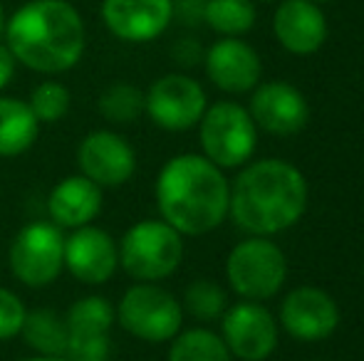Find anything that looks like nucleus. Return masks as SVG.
Segmentation results:
<instances>
[{
    "label": "nucleus",
    "instance_id": "f257e3e1",
    "mask_svg": "<svg viewBox=\"0 0 364 361\" xmlns=\"http://www.w3.org/2000/svg\"><path fill=\"white\" fill-rule=\"evenodd\" d=\"M310 203V186L295 164L260 159L245 164L230 183L228 216L248 235L273 238L302 221Z\"/></svg>",
    "mask_w": 364,
    "mask_h": 361
},
{
    "label": "nucleus",
    "instance_id": "f03ea898",
    "mask_svg": "<svg viewBox=\"0 0 364 361\" xmlns=\"http://www.w3.org/2000/svg\"><path fill=\"white\" fill-rule=\"evenodd\" d=\"M159 218L181 235H208L228 218L230 183L203 154H178L161 166L154 183Z\"/></svg>",
    "mask_w": 364,
    "mask_h": 361
},
{
    "label": "nucleus",
    "instance_id": "7ed1b4c3",
    "mask_svg": "<svg viewBox=\"0 0 364 361\" xmlns=\"http://www.w3.org/2000/svg\"><path fill=\"white\" fill-rule=\"evenodd\" d=\"M5 45L15 62L40 74L70 72L87 48L85 20L68 0H30L8 18Z\"/></svg>",
    "mask_w": 364,
    "mask_h": 361
},
{
    "label": "nucleus",
    "instance_id": "20e7f679",
    "mask_svg": "<svg viewBox=\"0 0 364 361\" xmlns=\"http://www.w3.org/2000/svg\"><path fill=\"white\" fill-rule=\"evenodd\" d=\"M183 260V235L161 218H146L119 240V267L136 282H161Z\"/></svg>",
    "mask_w": 364,
    "mask_h": 361
},
{
    "label": "nucleus",
    "instance_id": "39448f33",
    "mask_svg": "<svg viewBox=\"0 0 364 361\" xmlns=\"http://www.w3.org/2000/svg\"><path fill=\"white\" fill-rule=\"evenodd\" d=\"M117 324L129 337L146 344L171 342L183 327V307L156 282H136L114 307Z\"/></svg>",
    "mask_w": 364,
    "mask_h": 361
},
{
    "label": "nucleus",
    "instance_id": "423d86ee",
    "mask_svg": "<svg viewBox=\"0 0 364 361\" xmlns=\"http://www.w3.org/2000/svg\"><path fill=\"white\" fill-rule=\"evenodd\" d=\"M225 279L240 299L265 302L283 289L288 257L270 238L250 235L225 257Z\"/></svg>",
    "mask_w": 364,
    "mask_h": 361
},
{
    "label": "nucleus",
    "instance_id": "0eeeda50",
    "mask_svg": "<svg viewBox=\"0 0 364 361\" xmlns=\"http://www.w3.org/2000/svg\"><path fill=\"white\" fill-rule=\"evenodd\" d=\"M198 141L208 161L218 169H240L258 146V126L245 106L235 101H216L206 106L198 121Z\"/></svg>",
    "mask_w": 364,
    "mask_h": 361
},
{
    "label": "nucleus",
    "instance_id": "6e6552de",
    "mask_svg": "<svg viewBox=\"0 0 364 361\" xmlns=\"http://www.w3.org/2000/svg\"><path fill=\"white\" fill-rule=\"evenodd\" d=\"M13 277L30 289L50 287L65 270V235L50 221H33L15 233L8 250Z\"/></svg>",
    "mask_w": 364,
    "mask_h": 361
},
{
    "label": "nucleus",
    "instance_id": "1a4fd4ad",
    "mask_svg": "<svg viewBox=\"0 0 364 361\" xmlns=\"http://www.w3.org/2000/svg\"><path fill=\"white\" fill-rule=\"evenodd\" d=\"M220 339L233 359L265 361L278 349L280 324L263 302L240 299L220 317Z\"/></svg>",
    "mask_w": 364,
    "mask_h": 361
},
{
    "label": "nucleus",
    "instance_id": "9d476101",
    "mask_svg": "<svg viewBox=\"0 0 364 361\" xmlns=\"http://www.w3.org/2000/svg\"><path fill=\"white\" fill-rule=\"evenodd\" d=\"M117 322L114 304L102 294H87L70 304L65 312L68 324V361H109L112 327Z\"/></svg>",
    "mask_w": 364,
    "mask_h": 361
},
{
    "label": "nucleus",
    "instance_id": "9b49d317",
    "mask_svg": "<svg viewBox=\"0 0 364 361\" xmlns=\"http://www.w3.org/2000/svg\"><path fill=\"white\" fill-rule=\"evenodd\" d=\"M144 114L164 131H188L198 126L208 106L206 91L193 77L171 72L159 77L144 91Z\"/></svg>",
    "mask_w": 364,
    "mask_h": 361
},
{
    "label": "nucleus",
    "instance_id": "f8f14e48",
    "mask_svg": "<svg viewBox=\"0 0 364 361\" xmlns=\"http://www.w3.org/2000/svg\"><path fill=\"white\" fill-rule=\"evenodd\" d=\"M77 169L102 191L122 188L136 171V151L127 136L112 129L90 131L77 144Z\"/></svg>",
    "mask_w": 364,
    "mask_h": 361
},
{
    "label": "nucleus",
    "instance_id": "ddd939ff",
    "mask_svg": "<svg viewBox=\"0 0 364 361\" xmlns=\"http://www.w3.org/2000/svg\"><path fill=\"white\" fill-rule=\"evenodd\" d=\"M278 324L297 342H322L340 327V307L322 287L300 284L285 294Z\"/></svg>",
    "mask_w": 364,
    "mask_h": 361
},
{
    "label": "nucleus",
    "instance_id": "4468645a",
    "mask_svg": "<svg viewBox=\"0 0 364 361\" xmlns=\"http://www.w3.org/2000/svg\"><path fill=\"white\" fill-rule=\"evenodd\" d=\"M65 270L82 284H105L119 270V243L97 226H82L65 238Z\"/></svg>",
    "mask_w": 364,
    "mask_h": 361
},
{
    "label": "nucleus",
    "instance_id": "2eb2a0df",
    "mask_svg": "<svg viewBox=\"0 0 364 361\" xmlns=\"http://www.w3.org/2000/svg\"><path fill=\"white\" fill-rule=\"evenodd\" d=\"M250 116L255 126L273 136L300 134L310 121V104L305 94L290 82H265L258 84L250 96Z\"/></svg>",
    "mask_w": 364,
    "mask_h": 361
},
{
    "label": "nucleus",
    "instance_id": "dca6fc26",
    "mask_svg": "<svg viewBox=\"0 0 364 361\" xmlns=\"http://www.w3.org/2000/svg\"><path fill=\"white\" fill-rule=\"evenodd\" d=\"M102 20L117 40L151 43L173 20L171 0H102Z\"/></svg>",
    "mask_w": 364,
    "mask_h": 361
},
{
    "label": "nucleus",
    "instance_id": "f3484780",
    "mask_svg": "<svg viewBox=\"0 0 364 361\" xmlns=\"http://www.w3.org/2000/svg\"><path fill=\"white\" fill-rule=\"evenodd\" d=\"M206 74L220 91L245 94L255 89L263 74L260 57L248 43L240 38H223L203 52Z\"/></svg>",
    "mask_w": 364,
    "mask_h": 361
},
{
    "label": "nucleus",
    "instance_id": "a211bd4d",
    "mask_svg": "<svg viewBox=\"0 0 364 361\" xmlns=\"http://www.w3.org/2000/svg\"><path fill=\"white\" fill-rule=\"evenodd\" d=\"M273 30L278 43L292 55H312L327 40V18L317 3L283 0L275 10Z\"/></svg>",
    "mask_w": 364,
    "mask_h": 361
},
{
    "label": "nucleus",
    "instance_id": "6ab92c4d",
    "mask_svg": "<svg viewBox=\"0 0 364 361\" xmlns=\"http://www.w3.org/2000/svg\"><path fill=\"white\" fill-rule=\"evenodd\" d=\"M105 193L82 174L68 176L58 181L48 196V216L50 223L60 231H77L82 226L95 223L102 213Z\"/></svg>",
    "mask_w": 364,
    "mask_h": 361
},
{
    "label": "nucleus",
    "instance_id": "aec40b11",
    "mask_svg": "<svg viewBox=\"0 0 364 361\" xmlns=\"http://www.w3.org/2000/svg\"><path fill=\"white\" fill-rule=\"evenodd\" d=\"M40 136V121L28 101L18 96H0V159L23 156Z\"/></svg>",
    "mask_w": 364,
    "mask_h": 361
},
{
    "label": "nucleus",
    "instance_id": "412c9836",
    "mask_svg": "<svg viewBox=\"0 0 364 361\" xmlns=\"http://www.w3.org/2000/svg\"><path fill=\"white\" fill-rule=\"evenodd\" d=\"M20 337L40 357H65L68 324H65V317H60L50 307L28 309V317H25Z\"/></svg>",
    "mask_w": 364,
    "mask_h": 361
},
{
    "label": "nucleus",
    "instance_id": "4be33fe9",
    "mask_svg": "<svg viewBox=\"0 0 364 361\" xmlns=\"http://www.w3.org/2000/svg\"><path fill=\"white\" fill-rule=\"evenodd\" d=\"M168 361H233L220 334L206 327H193L178 332L171 339Z\"/></svg>",
    "mask_w": 364,
    "mask_h": 361
},
{
    "label": "nucleus",
    "instance_id": "5701e85b",
    "mask_svg": "<svg viewBox=\"0 0 364 361\" xmlns=\"http://www.w3.org/2000/svg\"><path fill=\"white\" fill-rule=\"evenodd\" d=\"M144 91L132 82H112L97 96V111L109 124H132L144 114Z\"/></svg>",
    "mask_w": 364,
    "mask_h": 361
},
{
    "label": "nucleus",
    "instance_id": "b1692460",
    "mask_svg": "<svg viewBox=\"0 0 364 361\" xmlns=\"http://www.w3.org/2000/svg\"><path fill=\"white\" fill-rule=\"evenodd\" d=\"M203 23L223 38H240L255 25L253 0H208Z\"/></svg>",
    "mask_w": 364,
    "mask_h": 361
},
{
    "label": "nucleus",
    "instance_id": "393cba45",
    "mask_svg": "<svg viewBox=\"0 0 364 361\" xmlns=\"http://www.w3.org/2000/svg\"><path fill=\"white\" fill-rule=\"evenodd\" d=\"M181 307L196 322H216L228 309V292L213 279H193L183 292Z\"/></svg>",
    "mask_w": 364,
    "mask_h": 361
},
{
    "label": "nucleus",
    "instance_id": "a878e982",
    "mask_svg": "<svg viewBox=\"0 0 364 361\" xmlns=\"http://www.w3.org/2000/svg\"><path fill=\"white\" fill-rule=\"evenodd\" d=\"M33 114L38 116L40 124H55V121L65 119L70 114V106H73V94L65 87L63 82H40L38 87L30 91L28 99Z\"/></svg>",
    "mask_w": 364,
    "mask_h": 361
},
{
    "label": "nucleus",
    "instance_id": "bb28decb",
    "mask_svg": "<svg viewBox=\"0 0 364 361\" xmlns=\"http://www.w3.org/2000/svg\"><path fill=\"white\" fill-rule=\"evenodd\" d=\"M28 307L25 302L8 287H0V342L15 339L23 332Z\"/></svg>",
    "mask_w": 364,
    "mask_h": 361
},
{
    "label": "nucleus",
    "instance_id": "cd10ccee",
    "mask_svg": "<svg viewBox=\"0 0 364 361\" xmlns=\"http://www.w3.org/2000/svg\"><path fill=\"white\" fill-rule=\"evenodd\" d=\"M171 57L176 60L181 67H193V65L203 62V48L191 38H181L173 43Z\"/></svg>",
    "mask_w": 364,
    "mask_h": 361
},
{
    "label": "nucleus",
    "instance_id": "c85d7f7f",
    "mask_svg": "<svg viewBox=\"0 0 364 361\" xmlns=\"http://www.w3.org/2000/svg\"><path fill=\"white\" fill-rule=\"evenodd\" d=\"M208 0H171L173 18H178L183 25H198L203 23V10Z\"/></svg>",
    "mask_w": 364,
    "mask_h": 361
},
{
    "label": "nucleus",
    "instance_id": "c756f323",
    "mask_svg": "<svg viewBox=\"0 0 364 361\" xmlns=\"http://www.w3.org/2000/svg\"><path fill=\"white\" fill-rule=\"evenodd\" d=\"M15 67H18V62H15L13 52L8 50V45L0 43V91L8 87L10 82H13Z\"/></svg>",
    "mask_w": 364,
    "mask_h": 361
},
{
    "label": "nucleus",
    "instance_id": "7c9ffc66",
    "mask_svg": "<svg viewBox=\"0 0 364 361\" xmlns=\"http://www.w3.org/2000/svg\"><path fill=\"white\" fill-rule=\"evenodd\" d=\"M18 361H68V359L65 357H40V354H35V357H25Z\"/></svg>",
    "mask_w": 364,
    "mask_h": 361
},
{
    "label": "nucleus",
    "instance_id": "2f4dec72",
    "mask_svg": "<svg viewBox=\"0 0 364 361\" xmlns=\"http://www.w3.org/2000/svg\"><path fill=\"white\" fill-rule=\"evenodd\" d=\"M5 25H8V15H5V8H3V3H0V38L5 35Z\"/></svg>",
    "mask_w": 364,
    "mask_h": 361
},
{
    "label": "nucleus",
    "instance_id": "473e14b6",
    "mask_svg": "<svg viewBox=\"0 0 364 361\" xmlns=\"http://www.w3.org/2000/svg\"><path fill=\"white\" fill-rule=\"evenodd\" d=\"M310 3H317V5H320V3H330V0H310Z\"/></svg>",
    "mask_w": 364,
    "mask_h": 361
},
{
    "label": "nucleus",
    "instance_id": "72a5a7b5",
    "mask_svg": "<svg viewBox=\"0 0 364 361\" xmlns=\"http://www.w3.org/2000/svg\"><path fill=\"white\" fill-rule=\"evenodd\" d=\"M263 3H268V0H263Z\"/></svg>",
    "mask_w": 364,
    "mask_h": 361
}]
</instances>
